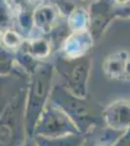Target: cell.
<instances>
[{
  "label": "cell",
  "instance_id": "277c9868",
  "mask_svg": "<svg viewBox=\"0 0 130 146\" xmlns=\"http://www.w3.org/2000/svg\"><path fill=\"white\" fill-rule=\"evenodd\" d=\"M81 133L67 114L49 100L34 129L33 136L60 137Z\"/></svg>",
  "mask_w": 130,
  "mask_h": 146
},
{
  "label": "cell",
  "instance_id": "6da1fadb",
  "mask_svg": "<svg viewBox=\"0 0 130 146\" xmlns=\"http://www.w3.org/2000/svg\"><path fill=\"white\" fill-rule=\"evenodd\" d=\"M53 66L49 63L38 65L32 72L26 89L25 128L27 136H33L36 124L46 107L53 90Z\"/></svg>",
  "mask_w": 130,
  "mask_h": 146
},
{
  "label": "cell",
  "instance_id": "3957f363",
  "mask_svg": "<svg viewBox=\"0 0 130 146\" xmlns=\"http://www.w3.org/2000/svg\"><path fill=\"white\" fill-rule=\"evenodd\" d=\"M26 89H22L0 114V146H23L27 137L25 128Z\"/></svg>",
  "mask_w": 130,
  "mask_h": 146
},
{
  "label": "cell",
  "instance_id": "ba28073f",
  "mask_svg": "<svg viewBox=\"0 0 130 146\" xmlns=\"http://www.w3.org/2000/svg\"><path fill=\"white\" fill-rule=\"evenodd\" d=\"M34 137L37 146H82L86 140L82 133L53 138L42 137V136H34Z\"/></svg>",
  "mask_w": 130,
  "mask_h": 146
},
{
  "label": "cell",
  "instance_id": "8992f818",
  "mask_svg": "<svg viewBox=\"0 0 130 146\" xmlns=\"http://www.w3.org/2000/svg\"><path fill=\"white\" fill-rule=\"evenodd\" d=\"M104 123L115 131H125L130 128V102L119 100L102 112Z\"/></svg>",
  "mask_w": 130,
  "mask_h": 146
},
{
  "label": "cell",
  "instance_id": "30bf717a",
  "mask_svg": "<svg viewBox=\"0 0 130 146\" xmlns=\"http://www.w3.org/2000/svg\"><path fill=\"white\" fill-rule=\"evenodd\" d=\"M3 2L0 0V29L8 25L9 23V16L7 13V10L4 8Z\"/></svg>",
  "mask_w": 130,
  "mask_h": 146
},
{
  "label": "cell",
  "instance_id": "9c48e42d",
  "mask_svg": "<svg viewBox=\"0 0 130 146\" xmlns=\"http://www.w3.org/2000/svg\"><path fill=\"white\" fill-rule=\"evenodd\" d=\"M15 67V58L8 50L0 47V75L12 74Z\"/></svg>",
  "mask_w": 130,
  "mask_h": 146
},
{
  "label": "cell",
  "instance_id": "7a4b0ae2",
  "mask_svg": "<svg viewBox=\"0 0 130 146\" xmlns=\"http://www.w3.org/2000/svg\"><path fill=\"white\" fill-rule=\"evenodd\" d=\"M49 100L70 117L82 135L99 126L100 122H104L102 113L99 114L97 108L87 101L86 98L74 95L64 85L53 87Z\"/></svg>",
  "mask_w": 130,
  "mask_h": 146
},
{
  "label": "cell",
  "instance_id": "5b68a950",
  "mask_svg": "<svg viewBox=\"0 0 130 146\" xmlns=\"http://www.w3.org/2000/svg\"><path fill=\"white\" fill-rule=\"evenodd\" d=\"M55 66L64 79L66 88L77 96L86 98V83L90 70V60L86 56L68 60L59 58Z\"/></svg>",
  "mask_w": 130,
  "mask_h": 146
},
{
  "label": "cell",
  "instance_id": "52a82bcc",
  "mask_svg": "<svg viewBox=\"0 0 130 146\" xmlns=\"http://www.w3.org/2000/svg\"><path fill=\"white\" fill-rule=\"evenodd\" d=\"M27 86L20 75H0V114L10 101Z\"/></svg>",
  "mask_w": 130,
  "mask_h": 146
}]
</instances>
